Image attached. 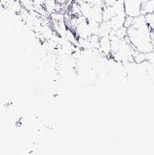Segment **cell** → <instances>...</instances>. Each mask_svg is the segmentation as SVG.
I'll use <instances>...</instances> for the list:
<instances>
[{
    "mask_svg": "<svg viewBox=\"0 0 154 155\" xmlns=\"http://www.w3.org/2000/svg\"><path fill=\"white\" fill-rule=\"evenodd\" d=\"M99 44H100V47L99 48H101L103 54H110V52L111 51V43H110V35L101 36Z\"/></svg>",
    "mask_w": 154,
    "mask_h": 155,
    "instance_id": "3957f363",
    "label": "cell"
},
{
    "mask_svg": "<svg viewBox=\"0 0 154 155\" xmlns=\"http://www.w3.org/2000/svg\"><path fill=\"white\" fill-rule=\"evenodd\" d=\"M154 12V0H148V2L142 3L141 8V14L146 15L148 13Z\"/></svg>",
    "mask_w": 154,
    "mask_h": 155,
    "instance_id": "277c9868",
    "label": "cell"
},
{
    "mask_svg": "<svg viewBox=\"0 0 154 155\" xmlns=\"http://www.w3.org/2000/svg\"><path fill=\"white\" fill-rule=\"evenodd\" d=\"M146 54V60L148 61L149 64H154V51H149L145 53Z\"/></svg>",
    "mask_w": 154,
    "mask_h": 155,
    "instance_id": "8992f818",
    "label": "cell"
},
{
    "mask_svg": "<svg viewBox=\"0 0 154 155\" xmlns=\"http://www.w3.org/2000/svg\"><path fill=\"white\" fill-rule=\"evenodd\" d=\"M128 37L131 44L140 52L147 53L152 51L151 39V29L146 26L143 28H135L131 26L127 28Z\"/></svg>",
    "mask_w": 154,
    "mask_h": 155,
    "instance_id": "6da1fadb",
    "label": "cell"
},
{
    "mask_svg": "<svg viewBox=\"0 0 154 155\" xmlns=\"http://www.w3.org/2000/svg\"><path fill=\"white\" fill-rule=\"evenodd\" d=\"M133 17H130V16H126V18L125 19V22H124V27H126V28H129V27L132 26L133 21Z\"/></svg>",
    "mask_w": 154,
    "mask_h": 155,
    "instance_id": "52a82bcc",
    "label": "cell"
},
{
    "mask_svg": "<svg viewBox=\"0 0 154 155\" xmlns=\"http://www.w3.org/2000/svg\"><path fill=\"white\" fill-rule=\"evenodd\" d=\"M142 3L141 0H124V7L126 15L133 18L139 16L141 14Z\"/></svg>",
    "mask_w": 154,
    "mask_h": 155,
    "instance_id": "7a4b0ae2",
    "label": "cell"
},
{
    "mask_svg": "<svg viewBox=\"0 0 154 155\" xmlns=\"http://www.w3.org/2000/svg\"><path fill=\"white\" fill-rule=\"evenodd\" d=\"M146 22L151 31H154V13H148L145 15Z\"/></svg>",
    "mask_w": 154,
    "mask_h": 155,
    "instance_id": "5b68a950",
    "label": "cell"
}]
</instances>
